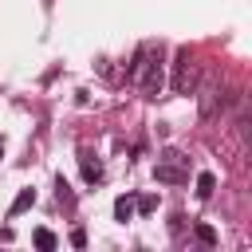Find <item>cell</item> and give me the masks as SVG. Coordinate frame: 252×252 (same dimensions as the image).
Returning <instances> with one entry per match:
<instances>
[{
    "mask_svg": "<svg viewBox=\"0 0 252 252\" xmlns=\"http://www.w3.org/2000/svg\"><path fill=\"white\" fill-rule=\"evenodd\" d=\"M32 205H35V189H24V193L12 201V209H8V213H12V217H20V213H24V209H32Z\"/></svg>",
    "mask_w": 252,
    "mask_h": 252,
    "instance_id": "6",
    "label": "cell"
},
{
    "mask_svg": "<svg viewBox=\"0 0 252 252\" xmlns=\"http://www.w3.org/2000/svg\"><path fill=\"white\" fill-rule=\"evenodd\" d=\"M35 248H55V232H47V228H35Z\"/></svg>",
    "mask_w": 252,
    "mask_h": 252,
    "instance_id": "9",
    "label": "cell"
},
{
    "mask_svg": "<svg viewBox=\"0 0 252 252\" xmlns=\"http://www.w3.org/2000/svg\"><path fill=\"white\" fill-rule=\"evenodd\" d=\"M71 244H75V248H83V244H87V232H83V228H75V232H71Z\"/></svg>",
    "mask_w": 252,
    "mask_h": 252,
    "instance_id": "12",
    "label": "cell"
},
{
    "mask_svg": "<svg viewBox=\"0 0 252 252\" xmlns=\"http://www.w3.org/2000/svg\"><path fill=\"white\" fill-rule=\"evenodd\" d=\"M79 165H83V177H87V181H102V161H98L91 150L79 154Z\"/></svg>",
    "mask_w": 252,
    "mask_h": 252,
    "instance_id": "5",
    "label": "cell"
},
{
    "mask_svg": "<svg viewBox=\"0 0 252 252\" xmlns=\"http://www.w3.org/2000/svg\"><path fill=\"white\" fill-rule=\"evenodd\" d=\"M134 209H138V213H154V209H158V197H142Z\"/></svg>",
    "mask_w": 252,
    "mask_h": 252,
    "instance_id": "11",
    "label": "cell"
},
{
    "mask_svg": "<svg viewBox=\"0 0 252 252\" xmlns=\"http://www.w3.org/2000/svg\"><path fill=\"white\" fill-rule=\"evenodd\" d=\"M130 79L138 83V91L146 94V98H158L161 94V87H165V63H161V47H142L138 51V59H134V71H130Z\"/></svg>",
    "mask_w": 252,
    "mask_h": 252,
    "instance_id": "1",
    "label": "cell"
},
{
    "mask_svg": "<svg viewBox=\"0 0 252 252\" xmlns=\"http://www.w3.org/2000/svg\"><path fill=\"white\" fill-rule=\"evenodd\" d=\"M193 87H197V59H193L189 47H177V55H173V91L193 94Z\"/></svg>",
    "mask_w": 252,
    "mask_h": 252,
    "instance_id": "2",
    "label": "cell"
},
{
    "mask_svg": "<svg viewBox=\"0 0 252 252\" xmlns=\"http://www.w3.org/2000/svg\"><path fill=\"white\" fill-rule=\"evenodd\" d=\"M197 240H201V244H217V232H213L209 224H197Z\"/></svg>",
    "mask_w": 252,
    "mask_h": 252,
    "instance_id": "10",
    "label": "cell"
},
{
    "mask_svg": "<svg viewBox=\"0 0 252 252\" xmlns=\"http://www.w3.org/2000/svg\"><path fill=\"white\" fill-rule=\"evenodd\" d=\"M114 217H118V220H130V217H134V201H130V197H118V201H114Z\"/></svg>",
    "mask_w": 252,
    "mask_h": 252,
    "instance_id": "8",
    "label": "cell"
},
{
    "mask_svg": "<svg viewBox=\"0 0 252 252\" xmlns=\"http://www.w3.org/2000/svg\"><path fill=\"white\" fill-rule=\"evenodd\" d=\"M185 177H189V158H185L181 150H165V154L158 158V181L177 185V181H185Z\"/></svg>",
    "mask_w": 252,
    "mask_h": 252,
    "instance_id": "3",
    "label": "cell"
},
{
    "mask_svg": "<svg viewBox=\"0 0 252 252\" xmlns=\"http://www.w3.org/2000/svg\"><path fill=\"white\" fill-rule=\"evenodd\" d=\"M220 106H224V91H220L217 79H209V83L201 87V102H197V110H201V118H213Z\"/></svg>",
    "mask_w": 252,
    "mask_h": 252,
    "instance_id": "4",
    "label": "cell"
},
{
    "mask_svg": "<svg viewBox=\"0 0 252 252\" xmlns=\"http://www.w3.org/2000/svg\"><path fill=\"white\" fill-rule=\"evenodd\" d=\"M213 189H217V177L213 173H201L197 177V197H213Z\"/></svg>",
    "mask_w": 252,
    "mask_h": 252,
    "instance_id": "7",
    "label": "cell"
}]
</instances>
